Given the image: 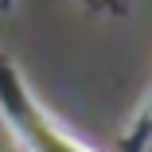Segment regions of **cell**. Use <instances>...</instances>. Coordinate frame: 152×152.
<instances>
[{"label": "cell", "mask_w": 152, "mask_h": 152, "mask_svg": "<svg viewBox=\"0 0 152 152\" xmlns=\"http://www.w3.org/2000/svg\"><path fill=\"white\" fill-rule=\"evenodd\" d=\"M0 121L20 152H98L78 140L27 86L23 70L0 51Z\"/></svg>", "instance_id": "obj_1"}, {"label": "cell", "mask_w": 152, "mask_h": 152, "mask_svg": "<svg viewBox=\"0 0 152 152\" xmlns=\"http://www.w3.org/2000/svg\"><path fill=\"white\" fill-rule=\"evenodd\" d=\"M148 144H152V90L129 113V125L117 137V152H148Z\"/></svg>", "instance_id": "obj_2"}]
</instances>
